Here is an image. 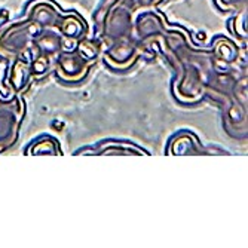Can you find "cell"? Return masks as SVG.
I'll return each mask as SVG.
<instances>
[{"label":"cell","instance_id":"1","mask_svg":"<svg viewBox=\"0 0 248 248\" xmlns=\"http://www.w3.org/2000/svg\"><path fill=\"white\" fill-rule=\"evenodd\" d=\"M30 16L33 21L40 22L43 26H54L60 21L57 9L51 3H36L30 9Z\"/></svg>","mask_w":248,"mask_h":248}]
</instances>
